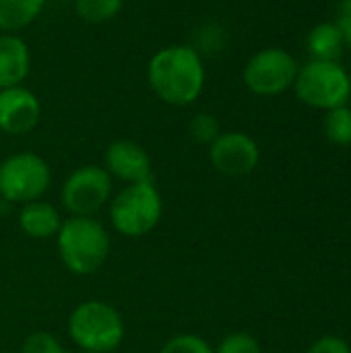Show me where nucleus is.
<instances>
[{
	"instance_id": "f257e3e1",
	"label": "nucleus",
	"mask_w": 351,
	"mask_h": 353,
	"mask_svg": "<svg viewBox=\"0 0 351 353\" xmlns=\"http://www.w3.org/2000/svg\"><path fill=\"white\" fill-rule=\"evenodd\" d=\"M205 64L192 46H168L157 50L147 66L151 91L168 105L194 103L205 89Z\"/></svg>"
},
{
	"instance_id": "5701e85b",
	"label": "nucleus",
	"mask_w": 351,
	"mask_h": 353,
	"mask_svg": "<svg viewBox=\"0 0 351 353\" xmlns=\"http://www.w3.org/2000/svg\"><path fill=\"white\" fill-rule=\"evenodd\" d=\"M345 48L351 50V0H341L337 6V21H335Z\"/></svg>"
},
{
	"instance_id": "412c9836",
	"label": "nucleus",
	"mask_w": 351,
	"mask_h": 353,
	"mask_svg": "<svg viewBox=\"0 0 351 353\" xmlns=\"http://www.w3.org/2000/svg\"><path fill=\"white\" fill-rule=\"evenodd\" d=\"M215 353H263V347L257 337L250 333H232L221 339Z\"/></svg>"
},
{
	"instance_id": "aec40b11",
	"label": "nucleus",
	"mask_w": 351,
	"mask_h": 353,
	"mask_svg": "<svg viewBox=\"0 0 351 353\" xmlns=\"http://www.w3.org/2000/svg\"><path fill=\"white\" fill-rule=\"evenodd\" d=\"M21 353H68L66 347L60 343L58 337H54L48 331H35L31 335H27V339L23 341Z\"/></svg>"
},
{
	"instance_id": "a878e982",
	"label": "nucleus",
	"mask_w": 351,
	"mask_h": 353,
	"mask_svg": "<svg viewBox=\"0 0 351 353\" xmlns=\"http://www.w3.org/2000/svg\"><path fill=\"white\" fill-rule=\"evenodd\" d=\"M77 353H89V352H77Z\"/></svg>"
},
{
	"instance_id": "7ed1b4c3",
	"label": "nucleus",
	"mask_w": 351,
	"mask_h": 353,
	"mask_svg": "<svg viewBox=\"0 0 351 353\" xmlns=\"http://www.w3.org/2000/svg\"><path fill=\"white\" fill-rule=\"evenodd\" d=\"M68 335L81 352L112 353L124 339V321L112 304L87 300L70 312Z\"/></svg>"
},
{
	"instance_id": "a211bd4d",
	"label": "nucleus",
	"mask_w": 351,
	"mask_h": 353,
	"mask_svg": "<svg viewBox=\"0 0 351 353\" xmlns=\"http://www.w3.org/2000/svg\"><path fill=\"white\" fill-rule=\"evenodd\" d=\"M188 134L197 145H207L209 147L221 134L219 120L209 112H201V114L192 116V120L188 122Z\"/></svg>"
},
{
	"instance_id": "4468645a",
	"label": "nucleus",
	"mask_w": 351,
	"mask_h": 353,
	"mask_svg": "<svg viewBox=\"0 0 351 353\" xmlns=\"http://www.w3.org/2000/svg\"><path fill=\"white\" fill-rule=\"evenodd\" d=\"M43 6L46 0H0V31L14 33L29 27Z\"/></svg>"
},
{
	"instance_id": "393cba45",
	"label": "nucleus",
	"mask_w": 351,
	"mask_h": 353,
	"mask_svg": "<svg viewBox=\"0 0 351 353\" xmlns=\"http://www.w3.org/2000/svg\"><path fill=\"white\" fill-rule=\"evenodd\" d=\"M350 87H351V74H350Z\"/></svg>"
},
{
	"instance_id": "f3484780",
	"label": "nucleus",
	"mask_w": 351,
	"mask_h": 353,
	"mask_svg": "<svg viewBox=\"0 0 351 353\" xmlns=\"http://www.w3.org/2000/svg\"><path fill=\"white\" fill-rule=\"evenodd\" d=\"M124 0H74V12L87 23H106L120 14Z\"/></svg>"
},
{
	"instance_id": "b1692460",
	"label": "nucleus",
	"mask_w": 351,
	"mask_h": 353,
	"mask_svg": "<svg viewBox=\"0 0 351 353\" xmlns=\"http://www.w3.org/2000/svg\"><path fill=\"white\" fill-rule=\"evenodd\" d=\"M4 353H17V352H4Z\"/></svg>"
},
{
	"instance_id": "0eeeda50",
	"label": "nucleus",
	"mask_w": 351,
	"mask_h": 353,
	"mask_svg": "<svg viewBox=\"0 0 351 353\" xmlns=\"http://www.w3.org/2000/svg\"><path fill=\"white\" fill-rule=\"evenodd\" d=\"M112 178L101 165L77 168L60 188V203L70 217H95L112 199Z\"/></svg>"
},
{
	"instance_id": "423d86ee",
	"label": "nucleus",
	"mask_w": 351,
	"mask_h": 353,
	"mask_svg": "<svg viewBox=\"0 0 351 353\" xmlns=\"http://www.w3.org/2000/svg\"><path fill=\"white\" fill-rule=\"evenodd\" d=\"M50 182V165L35 153H14L0 163V196L4 203L25 205L39 201L48 192Z\"/></svg>"
},
{
	"instance_id": "f8f14e48",
	"label": "nucleus",
	"mask_w": 351,
	"mask_h": 353,
	"mask_svg": "<svg viewBox=\"0 0 351 353\" xmlns=\"http://www.w3.org/2000/svg\"><path fill=\"white\" fill-rule=\"evenodd\" d=\"M31 70V52L17 33H0V89L21 85Z\"/></svg>"
},
{
	"instance_id": "ddd939ff",
	"label": "nucleus",
	"mask_w": 351,
	"mask_h": 353,
	"mask_svg": "<svg viewBox=\"0 0 351 353\" xmlns=\"http://www.w3.org/2000/svg\"><path fill=\"white\" fill-rule=\"evenodd\" d=\"M62 217L58 209L46 201H31L25 203L19 211V228L25 236L35 240H48L58 234L62 225Z\"/></svg>"
},
{
	"instance_id": "9d476101",
	"label": "nucleus",
	"mask_w": 351,
	"mask_h": 353,
	"mask_svg": "<svg viewBox=\"0 0 351 353\" xmlns=\"http://www.w3.org/2000/svg\"><path fill=\"white\" fill-rule=\"evenodd\" d=\"M41 118V103L37 95L23 87L0 89V130L6 134H27Z\"/></svg>"
},
{
	"instance_id": "6ab92c4d",
	"label": "nucleus",
	"mask_w": 351,
	"mask_h": 353,
	"mask_svg": "<svg viewBox=\"0 0 351 353\" xmlns=\"http://www.w3.org/2000/svg\"><path fill=\"white\" fill-rule=\"evenodd\" d=\"M159 353H215V350L199 335L184 333L168 339Z\"/></svg>"
},
{
	"instance_id": "6e6552de",
	"label": "nucleus",
	"mask_w": 351,
	"mask_h": 353,
	"mask_svg": "<svg viewBox=\"0 0 351 353\" xmlns=\"http://www.w3.org/2000/svg\"><path fill=\"white\" fill-rule=\"evenodd\" d=\"M298 68L300 66L296 58L288 50L265 48L250 56V60L244 66L242 79L254 95L271 97L288 91L294 85Z\"/></svg>"
},
{
	"instance_id": "1a4fd4ad",
	"label": "nucleus",
	"mask_w": 351,
	"mask_h": 353,
	"mask_svg": "<svg viewBox=\"0 0 351 353\" xmlns=\"http://www.w3.org/2000/svg\"><path fill=\"white\" fill-rule=\"evenodd\" d=\"M209 161L219 174L228 178H242L257 170L261 149L246 132H221L209 145Z\"/></svg>"
},
{
	"instance_id": "39448f33",
	"label": "nucleus",
	"mask_w": 351,
	"mask_h": 353,
	"mask_svg": "<svg viewBox=\"0 0 351 353\" xmlns=\"http://www.w3.org/2000/svg\"><path fill=\"white\" fill-rule=\"evenodd\" d=\"M294 89L300 101L306 105L329 112L333 108L345 105L351 93L350 74L339 62L310 60L298 68Z\"/></svg>"
},
{
	"instance_id": "f03ea898",
	"label": "nucleus",
	"mask_w": 351,
	"mask_h": 353,
	"mask_svg": "<svg viewBox=\"0 0 351 353\" xmlns=\"http://www.w3.org/2000/svg\"><path fill=\"white\" fill-rule=\"evenodd\" d=\"M62 265L74 275H93L110 254V234L95 217H68L58 234Z\"/></svg>"
},
{
	"instance_id": "20e7f679",
	"label": "nucleus",
	"mask_w": 351,
	"mask_h": 353,
	"mask_svg": "<svg viewBox=\"0 0 351 353\" xmlns=\"http://www.w3.org/2000/svg\"><path fill=\"white\" fill-rule=\"evenodd\" d=\"M163 215V201L151 180L126 184L110 199V221L126 238H141L153 232Z\"/></svg>"
},
{
	"instance_id": "9b49d317",
	"label": "nucleus",
	"mask_w": 351,
	"mask_h": 353,
	"mask_svg": "<svg viewBox=\"0 0 351 353\" xmlns=\"http://www.w3.org/2000/svg\"><path fill=\"white\" fill-rule=\"evenodd\" d=\"M103 161H106L103 168L112 180H120L124 184L151 180V157L134 141L118 139L110 143L106 149Z\"/></svg>"
},
{
	"instance_id": "4be33fe9",
	"label": "nucleus",
	"mask_w": 351,
	"mask_h": 353,
	"mask_svg": "<svg viewBox=\"0 0 351 353\" xmlns=\"http://www.w3.org/2000/svg\"><path fill=\"white\" fill-rule=\"evenodd\" d=\"M306 353H351V350L348 341H343L341 337L325 335L319 341H314Z\"/></svg>"
},
{
	"instance_id": "2eb2a0df",
	"label": "nucleus",
	"mask_w": 351,
	"mask_h": 353,
	"mask_svg": "<svg viewBox=\"0 0 351 353\" xmlns=\"http://www.w3.org/2000/svg\"><path fill=\"white\" fill-rule=\"evenodd\" d=\"M308 52L312 54V60H327L337 62L343 54V37L335 23H321L308 33Z\"/></svg>"
},
{
	"instance_id": "dca6fc26",
	"label": "nucleus",
	"mask_w": 351,
	"mask_h": 353,
	"mask_svg": "<svg viewBox=\"0 0 351 353\" xmlns=\"http://www.w3.org/2000/svg\"><path fill=\"white\" fill-rule=\"evenodd\" d=\"M325 134L333 145L350 147L351 145V108L339 105L327 112L325 116Z\"/></svg>"
}]
</instances>
